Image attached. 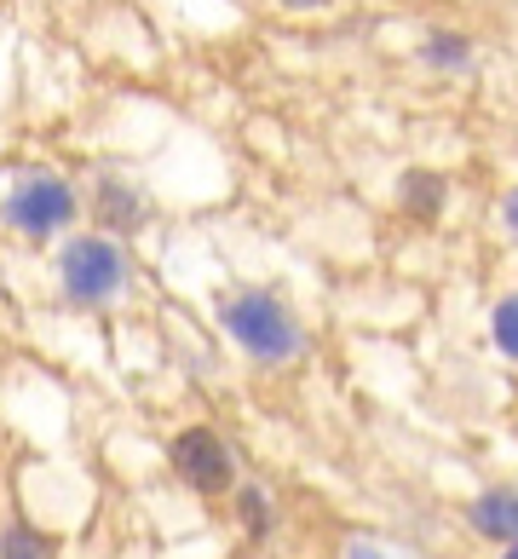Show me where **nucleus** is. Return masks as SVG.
I'll return each instance as SVG.
<instances>
[{"label": "nucleus", "mask_w": 518, "mask_h": 559, "mask_svg": "<svg viewBox=\"0 0 518 559\" xmlns=\"http://www.w3.org/2000/svg\"><path fill=\"white\" fill-rule=\"evenodd\" d=\"M58 283L70 306H104L128 288V254L110 237H70L58 254Z\"/></svg>", "instance_id": "nucleus-1"}, {"label": "nucleus", "mask_w": 518, "mask_h": 559, "mask_svg": "<svg viewBox=\"0 0 518 559\" xmlns=\"http://www.w3.org/2000/svg\"><path fill=\"white\" fill-rule=\"evenodd\" d=\"M219 318H225V329H231V341L248 352V358H260V364H282V358H294V352H300L294 318H288L272 295H260V288L225 300Z\"/></svg>", "instance_id": "nucleus-2"}, {"label": "nucleus", "mask_w": 518, "mask_h": 559, "mask_svg": "<svg viewBox=\"0 0 518 559\" xmlns=\"http://www.w3.org/2000/svg\"><path fill=\"white\" fill-rule=\"evenodd\" d=\"M168 462L184 485H191L196 496H225L237 479V467H231V450H225V439L214 427H184L173 450H168Z\"/></svg>", "instance_id": "nucleus-3"}, {"label": "nucleus", "mask_w": 518, "mask_h": 559, "mask_svg": "<svg viewBox=\"0 0 518 559\" xmlns=\"http://www.w3.org/2000/svg\"><path fill=\"white\" fill-rule=\"evenodd\" d=\"M7 219L24 237H52V231H64V225L75 219V191L58 174H29L12 191V202H7Z\"/></svg>", "instance_id": "nucleus-4"}, {"label": "nucleus", "mask_w": 518, "mask_h": 559, "mask_svg": "<svg viewBox=\"0 0 518 559\" xmlns=\"http://www.w3.org/2000/svg\"><path fill=\"white\" fill-rule=\"evenodd\" d=\"M472 525H479L484 536H507V543H518V496L513 490H490L472 502Z\"/></svg>", "instance_id": "nucleus-5"}, {"label": "nucleus", "mask_w": 518, "mask_h": 559, "mask_svg": "<svg viewBox=\"0 0 518 559\" xmlns=\"http://www.w3.org/2000/svg\"><path fill=\"white\" fill-rule=\"evenodd\" d=\"M0 559H58V543L40 536L35 525H7L0 531Z\"/></svg>", "instance_id": "nucleus-6"}, {"label": "nucleus", "mask_w": 518, "mask_h": 559, "mask_svg": "<svg viewBox=\"0 0 518 559\" xmlns=\"http://www.w3.org/2000/svg\"><path fill=\"white\" fill-rule=\"evenodd\" d=\"M98 219H104V225H121V231H133V225H138V197L128 191V185L104 179V185H98Z\"/></svg>", "instance_id": "nucleus-7"}, {"label": "nucleus", "mask_w": 518, "mask_h": 559, "mask_svg": "<svg viewBox=\"0 0 518 559\" xmlns=\"http://www.w3.org/2000/svg\"><path fill=\"white\" fill-rule=\"evenodd\" d=\"M403 197H409V209H414V214H438V209H444V179L409 174V179H403Z\"/></svg>", "instance_id": "nucleus-8"}, {"label": "nucleus", "mask_w": 518, "mask_h": 559, "mask_svg": "<svg viewBox=\"0 0 518 559\" xmlns=\"http://www.w3.org/2000/svg\"><path fill=\"white\" fill-rule=\"evenodd\" d=\"M237 513H242V531L254 536V543H260L265 531H272V502H265V490H254V485H248V490L237 496Z\"/></svg>", "instance_id": "nucleus-9"}, {"label": "nucleus", "mask_w": 518, "mask_h": 559, "mask_svg": "<svg viewBox=\"0 0 518 559\" xmlns=\"http://www.w3.org/2000/svg\"><path fill=\"white\" fill-rule=\"evenodd\" d=\"M495 346H502L507 358H518V295L495 306Z\"/></svg>", "instance_id": "nucleus-10"}, {"label": "nucleus", "mask_w": 518, "mask_h": 559, "mask_svg": "<svg viewBox=\"0 0 518 559\" xmlns=\"http://www.w3.org/2000/svg\"><path fill=\"white\" fill-rule=\"evenodd\" d=\"M426 58H432V64H461L467 47H461L455 35H444V40H432V47H426Z\"/></svg>", "instance_id": "nucleus-11"}, {"label": "nucleus", "mask_w": 518, "mask_h": 559, "mask_svg": "<svg viewBox=\"0 0 518 559\" xmlns=\"http://www.w3.org/2000/svg\"><path fill=\"white\" fill-rule=\"evenodd\" d=\"M346 559H391V554H381L375 543H351V548H346Z\"/></svg>", "instance_id": "nucleus-12"}, {"label": "nucleus", "mask_w": 518, "mask_h": 559, "mask_svg": "<svg viewBox=\"0 0 518 559\" xmlns=\"http://www.w3.org/2000/svg\"><path fill=\"white\" fill-rule=\"evenodd\" d=\"M282 7H294V12H317V7H328V0H282Z\"/></svg>", "instance_id": "nucleus-13"}, {"label": "nucleus", "mask_w": 518, "mask_h": 559, "mask_svg": "<svg viewBox=\"0 0 518 559\" xmlns=\"http://www.w3.org/2000/svg\"><path fill=\"white\" fill-rule=\"evenodd\" d=\"M507 219H513V231H518V191L507 197Z\"/></svg>", "instance_id": "nucleus-14"}, {"label": "nucleus", "mask_w": 518, "mask_h": 559, "mask_svg": "<svg viewBox=\"0 0 518 559\" xmlns=\"http://www.w3.org/2000/svg\"><path fill=\"white\" fill-rule=\"evenodd\" d=\"M507 559H518V543H513V554H507Z\"/></svg>", "instance_id": "nucleus-15"}]
</instances>
